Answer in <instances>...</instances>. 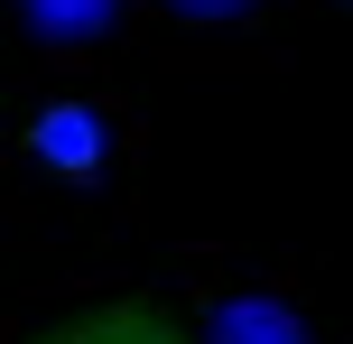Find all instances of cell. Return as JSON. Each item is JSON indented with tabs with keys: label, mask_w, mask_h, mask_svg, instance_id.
Segmentation results:
<instances>
[{
	"label": "cell",
	"mask_w": 353,
	"mask_h": 344,
	"mask_svg": "<svg viewBox=\"0 0 353 344\" xmlns=\"http://www.w3.org/2000/svg\"><path fill=\"white\" fill-rule=\"evenodd\" d=\"M19 159L47 168V177H65V186H103L112 177V121H103V103H84V93L47 103L28 130H19Z\"/></svg>",
	"instance_id": "1"
},
{
	"label": "cell",
	"mask_w": 353,
	"mask_h": 344,
	"mask_svg": "<svg viewBox=\"0 0 353 344\" xmlns=\"http://www.w3.org/2000/svg\"><path fill=\"white\" fill-rule=\"evenodd\" d=\"M28 344H195L159 298H93V307H65L47 316Z\"/></svg>",
	"instance_id": "2"
},
{
	"label": "cell",
	"mask_w": 353,
	"mask_h": 344,
	"mask_svg": "<svg viewBox=\"0 0 353 344\" xmlns=\"http://www.w3.org/2000/svg\"><path fill=\"white\" fill-rule=\"evenodd\" d=\"M10 10H19V28H28L47 56H93V47L121 37L130 0H10Z\"/></svg>",
	"instance_id": "3"
},
{
	"label": "cell",
	"mask_w": 353,
	"mask_h": 344,
	"mask_svg": "<svg viewBox=\"0 0 353 344\" xmlns=\"http://www.w3.org/2000/svg\"><path fill=\"white\" fill-rule=\"evenodd\" d=\"M205 344H316V335L288 298H223L205 316Z\"/></svg>",
	"instance_id": "4"
},
{
	"label": "cell",
	"mask_w": 353,
	"mask_h": 344,
	"mask_svg": "<svg viewBox=\"0 0 353 344\" xmlns=\"http://www.w3.org/2000/svg\"><path fill=\"white\" fill-rule=\"evenodd\" d=\"M176 19H186V28H242L251 10H261V0H168Z\"/></svg>",
	"instance_id": "5"
}]
</instances>
